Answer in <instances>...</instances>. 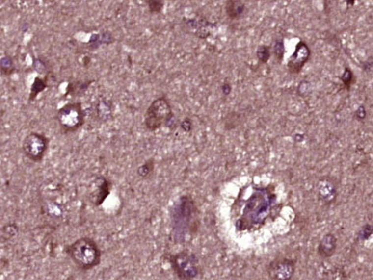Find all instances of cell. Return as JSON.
<instances>
[{"instance_id":"16","label":"cell","mask_w":373,"mask_h":280,"mask_svg":"<svg viewBox=\"0 0 373 280\" xmlns=\"http://www.w3.org/2000/svg\"><path fill=\"white\" fill-rule=\"evenodd\" d=\"M48 79L49 76H45L44 78L36 77L30 87V92L29 95V102H32L41 93L46 90L48 87Z\"/></svg>"},{"instance_id":"7","label":"cell","mask_w":373,"mask_h":280,"mask_svg":"<svg viewBox=\"0 0 373 280\" xmlns=\"http://www.w3.org/2000/svg\"><path fill=\"white\" fill-rule=\"evenodd\" d=\"M296 269V261L287 257H277L267 267L270 280H292Z\"/></svg>"},{"instance_id":"5","label":"cell","mask_w":373,"mask_h":280,"mask_svg":"<svg viewBox=\"0 0 373 280\" xmlns=\"http://www.w3.org/2000/svg\"><path fill=\"white\" fill-rule=\"evenodd\" d=\"M172 113V108L166 96L155 99L146 111L144 117L146 128L150 131H156L162 125L164 126L166 120Z\"/></svg>"},{"instance_id":"23","label":"cell","mask_w":373,"mask_h":280,"mask_svg":"<svg viewBox=\"0 0 373 280\" xmlns=\"http://www.w3.org/2000/svg\"><path fill=\"white\" fill-rule=\"evenodd\" d=\"M146 3L148 4L150 12L152 14H159L162 12L165 6L164 2L161 0H147Z\"/></svg>"},{"instance_id":"9","label":"cell","mask_w":373,"mask_h":280,"mask_svg":"<svg viewBox=\"0 0 373 280\" xmlns=\"http://www.w3.org/2000/svg\"><path fill=\"white\" fill-rule=\"evenodd\" d=\"M185 23L187 28L190 29L193 34L200 39L203 40L207 39L211 35L212 30L216 27L215 23L209 22L205 17L202 16L186 19Z\"/></svg>"},{"instance_id":"8","label":"cell","mask_w":373,"mask_h":280,"mask_svg":"<svg viewBox=\"0 0 373 280\" xmlns=\"http://www.w3.org/2000/svg\"><path fill=\"white\" fill-rule=\"evenodd\" d=\"M311 56V50L309 46L304 41H299L295 45L293 54L289 58L287 68L289 73L297 75L301 72L306 63L309 60Z\"/></svg>"},{"instance_id":"12","label":"cell","mask_w":373,"mask_h":280,"mask_svg":"<svg viewBox=\"0 0 373 280\" xmlns=\"http://www.w3.org/2000/svg\"><path fill=\"white\" fill-rule=\"evenodd\" d=\"M319 197L326 204H330L337 197V188L328 179L320 180L319 183Z\"/></svg>"},{"instance_id":"24","label":"cell","mask_w":373,"mask_h":280,"mask_svg":"<svg viewBox=\"0 0 373 280\" xmlns=\"http://www.w3.org/2000/svg\"><path fill=\"white\" fill-rule=\"evenodd\" d=\"M33 67L37 72H39L40 74H46V72H50L49 70V66H48L47 61L45 60V58L41 57L36 58L33 60Z\"/></svg>"},{"instance_id":"31","label":"cell","mask_w":373,"mask_h":280,"mask_svg":"<svg viewBox=\"0 0 373 280\" xmlns=\"http://www.w3.org/2000/svg\"><path fill=\"white\" fill-rule=\"evenodd\" d=\"M346 3L347 5H351V6H353V5L355 4V1H347Z\"/></svg>"},{"instance_id":"26","label":"cell","mask_w":373,"mask_h":280,"mask_svg":"<svg viewBox=\"0 0 373 280\" xmlns=\"http://www.w3.org/2000/svg\"><path fill=\"white\" fill-rule=\"evenodd\" d=\"M177 125H178V120H177L174 113H173L166 120L164 126L170 130H174V129L176 128Z\"/></svg>"},{"instance_id":"29","label":"cell","mask_w":373,"mask_h":280,"mask_svg":"<svg viewBox=\"0 0 373 280\" xmlns=\"http://www.w3.org/2000/svg\"><path fill=\"white\" fill-rule=\"evenodd\" d=\"M373 57H372V56H370V57H369V59L366 60V61L363 62V63H362V68H363V70L365 71V72H373Z\"/></svg>"},{"instance_id":"14","label":"cell","mask_w":373,"mask_h":280,"mask_svg":"<svg viewBox=\"0 0 373 280\" xmlns=\"http://www.w3.org/2000/svg\"><path fill=\"white\" fill-rule=\"evenodd\" d=\"M246 9V5L242 1L229 0L226 2V14L231 20H236L243 16Z\"/></svg>"},{"instance_id":"6","label":"cell","mask_w":373,"mask_h":280,"mask_svg":"<svg viewBox=\"0 0 373 280\" xmlns=\"http://www.w3.org/2000/svg\"><path fill=\"white\" fill-rule=\"evenodd\" d=\"M50 147V139L43 133L32 131L26 136L22 144L24 155L35 163L42 162Z\"/></svg>"},{"instance_id":"4","label":"cell","mask_w":373,"mask_h":280,"mask_svg":"<svg viewBox=\"0 0 373 280\" xmlns=\"http://www.w3.org/2000/svg\"><path fill=\"white\" fill-rule=\"evenodd\" d=\"M87 116V109H83L81 102H68L59 108L55 120L64 132H74L82 127Z\"/></svg>"},{"instance_id":"30","label":"cell","mask_w":373,"mask_h":280,"mask_svg":"<svg viewBox=\"0 0 373 280\" xmlns=\"http://www.w3.org/2000/svg\"><path fill=\"white\" fill-rule=\"evenodd\" d=\"M222 93L224 96H228L232 93V86L230 85L229 82H224L221 86Z\"/></svg>"},{"instance_id":"25","label":"cell","mask_w":373,"mask_h":280,"mask_svg":"<svg viewBox=\"0 0 373 280\" xmlns=\"http://www.w3.org/2000/svg\"><path fill=\"white\" fill-rule=\"evenodd\" d=\"M179 125L184 132H190L193 130V121L189 117H186Z\"/></svg>"},{"instance_id":"18","label":"cell","mask_w":373,"mask_h":280,"mask_svg":"<svg viewBox=\"0 0 373 280\" xmlns=\"http://www.w3.org/2000/svg\"><path fill=\"white\" fill-rule=\"evenodd\" d=\"M113 37H112V35L109 33H103L102 34L99 33V34H93L90 37V41L88 43L93 47L96 49L99 47V45H109V44L113 43Z\"/></svg>"},{"instance_id":"10","label":"cell","mask_w":373,"mask_h":280,"mask_svg":"<svg viewBox=\"0 0 373 280\" xmlns=\"http://www.w3.org/2000/svg\"><path fill=\"white\" fill-rule=\"evenodd\" d=\"M111 187L112 184L109 179H107L104 176H100L97 178L95 180V189L90 194V199L93 204L97 206L103 204L110 193Z\"/></svg>"},{"instance_id":"2","label":"cell","mask_w":373,"mask_h":280,"mask_svg":"<svg viewBox=\"0 0 373 280\" xmlns=\"http://www.w3.org/2000/svg\"><path fill=\"white\" fill-rule=\"evenodd\" d=\"M67 254L72 261L82 271L91 270L100 264L102 251L95 240L82 237L67 247Z\"/></svg>"},{"instance_id":"19","label":"cell","mask_w":373,"mask_h":280,"mask_svg":"<svg viewBox=\"0 0 373 280\" xmlns=\"http://www.w3.org/2000/svg\"><path fill=\"white\" fill-rule=\"evenodd\" d=\"M155 170V160L154 158H150L147 160L144 164L139 166L137 169V174L140 178H149Z\"/></svg>"},{"instance_id":"27","label":"cell","mask_w":373,"mask_h":280,"mask_svg":"<svg viewBox=\"0 0 373 280\" xmlns=\"http://www.w3.org/2000/svg\"><path fill=\"white\" fill-rule=\"evenodd\" d=\"M366 116L367 113L365 107L363 104H361L357 108V110L355 111V118L357 119V121H362L366 118Z\"/></svg>"},{"instance_id":"3","label":"cell","mask_w":373,"mask_h":280,"mask_svg":"<svg viewBox=\"0 0 373 280\" xmlns=\"http://www.w3.org/2000/svg\"><path fill=\"white\" fill-rule=\"evenodd\" d=\"M174 274L180 280H193L201 272V264L197 255L189 250L173 254L169 258Z\"/></svg>"},{"instance_id":"20","label":"cell","mask_w":373,"mask_h":280,"mask_svg":"<svg viewBox=\"0 0 373 280\" xmlns=\"http://www.w3.org/2000/svg\"><path fill=\"white\" fill-rule=\"evenodd\" d=\"M272 51L276 59L281 63L284 59L285 52V42L283 39H277L273 41Z\"/></svg>"},{"instance_id":"11","label":"cell","mask_w":373,"mask_h":280,"mask_svg":"<svg viewBox=\"0 0 373 280\" xmlns=\"http://www.w3.org/2000/svg\"><path fill=\"white\" fill-rule=\"evenodd\" d=\"M337 241V237L333 233H326L323 236L317 247V254L320 257L323 259L331 257L336 252Z\"/></svg>"},{"instance_id":"17","label":"cell","mask_w":373,"mask_h":280,"mask_svg":"<svg viewBox=\"0 0 373 280\" xmlns=\"http://www.w3.org/2000/svg\"><path fill=\"white\" fill-rule=\"evenodd\" d=\"M15 64L12 57L5 55L0 59V73L5 76H10L15 72Z\"/></svg>"},{"instance_id":"21","label":"cell","mask_w":373,"mask_h":280,"mask_svg":"<svg viewBox=\"0 0 373 280\" xmlns=\"http://www.w3.org/2000/svg\"><path fill=\"white\" fill-rule=\"evenodd\" d=\"M257 58L263 64H267L271 57L270 47L266 45H259L256 51Z\"/></svg>"},{"instance_id":"22","label":"cell","mask_w":373,"mask_h":280,"mask_svg":"<svg viewBox=\"0 0 373 280\" xmlns=\"http://www.w3.org/2000/svg\"><path fill=\"white\" fill-rule=\"evenodd\" d=\"M340 79L343 82L345 88L348 91H349L352 84L354 82V75H353L352 70L348 68V67H346L343 74L340 77Z\"/></svg>"},{"instance_id":"15","label":"cell","mask_w":373,"mask_h":280,"mask_svg":"<svg viewBox=\"0 0 373 280\" xmlns=\"http://www.w3.org/2000/svg\"><path fill=\"white\" fill-rule=\"evenodd\" d=\"M97 117L103 122L109 121L113 116V104L110 101L107 99H101L99 102L97 103L96 106Z\"/></svg>"},{"instance_id":"28","label":"cell","mask_w":373,"mask_h":280,"mask_svg":"<svg viewBox=\"0 0 373 280\" xmlns=\"http://www.w3.org/2000/svg\"><path fill=\"white\" fill-rule=\"evenodd\" d=\"M310 82H307V81H303L300 82L298 87V92L301 95H304L305 96L306 94L308 93V87H309Z\"/></svg>"},{"instance_id":"1","label":"cell","mask_w":373,"mask_h":280,"mask_svg":"<svg viewBox=\"0 0 373 280\" xmlns=\"http://www.w3.org/2000/svg\"><path fill=\"white\" fill-rule=\"evenodd\" d=\"M170 219L174 242H185L197 229V208L193 198L188 195L179 197L170 208Z\"/></svg>"},{"instance_id":"13","label":"cell","mask_w":373,"mask_h":280,"mask_svg":"<svg viewBox=\"0 0 373 280\" xmlns=\"http://www.w3.org/2000/svg\"><path fill=\"white\" fill-rule=\"evenodd\" d=\"M95 80H80L69 82L66 88L65 96L81 97L87 91Z\"/></svg>"}]
</instances>
